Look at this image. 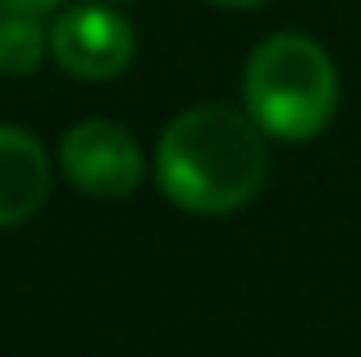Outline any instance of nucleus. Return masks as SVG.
Here are the masks:
<instances>
[{
    "instance_id": "nucleus-6",
    "label": "nucleus",
    "mask_w": 361,
    "mask_h": 357,
    "mask_svg": "<svg viewBox=\"0 0 361 357\" xmlns=\"http://www.w3.org/2000/svg\"><path fill=\"white\" fill-rule=\"evenodd\" d=\"M51 51V32H42L32 14H0V73H32Z\"/></svg>"
},
{
    "instance_id": "nucleus-2",
    "label": "nucleus",
    "mask_w": 361,
    "mask_h": 357,
    "mask_svg": "<svg viewBox=\"0 0 361 357\" xmlns=\"http://www.w3.org/2000/svg\"><path fill=\"white\" fill-rule=\"evenodd\" d=\"M243 97L247 115L261 124V133L283 138V143H307L329 124L338 106L334 60L311 37L279 32L252 51Z\"/></svg>"
},
{
    "instance_id": "nucleus-1",
    "label": "nucleus",
    "mask_w": 361,
    "mask_h": 357,
    "mask_svg": "<svg viewBox=\"0 0 361 357\" xmlns=\"http://www.w3.org/2000/svg\"><path fill=\"white\" fill-rule=\"evenodd\" d=\"M265 138L252 115L229 106H192L160 133L156 178L174 206L224 215L247 206L265 183Z\"/></svg>"
},
{
    "instance_id": "nucleus-5",
    "label": "nucleus",
    "mask_w": 361,
    "mask_h": 357,
    "mask_svg": "<svg viewBox=\"0 0 361 357\" xmlns=\"http://www.w3.org/2000/svg\"><path fill=\"white\" fill-rule=\"evenodd\" d=\"M51 193V161L23 128L0 124V229L42 211Z\"/></svg>"
},
{
    "instance_id": "nucleus-4",
    "label": "nucleus",
    "mask_w": 361,
    "mask_h": 357,
    "mask_svg": "<svg viewBox=\"0 0 361 357\" xmlns=\"http://www.w3.org/2000/svg\"><path fill=\"white\" fill-rule=\"evenodd\" d=\"M51 55L64 73L87 83L119 78L133 60V28L110 5H78L51 28Z\"/></svg>"
},
{
    "instance_id": "nucleus-7",
    "label": "nucleus",
    "mask_w": 361,
    "mask_h": 357,
    "mask_svg": "<svg viewBox=\"0 0 361 357\" xmlns=\"http://www.w3.org/2000/svg\"><path fill=\"white\" fill-rule=\"evenodd\" d=\"M51 9H60V0H0V14H51Z\"/></svg>"
},
{
    "instance_id": "nucleus-9",
    "label": "nucleus",
    "mask_w": 361,
    "mask_h": 357,
    "mask_svg": "<svg viewBox=\"0 0 361 357\" xmlns=\"http://www.w3.org/2000/svg\"><path fill=\"white\" fill-rule=\"evenodd\" d=\"M97 5H106V0H97Z\"/></svg>"
},
{
    "instance_id": "nucleus-8",
    "label": "nucleus",
    "mask_w": 361,
    "mask_h": 357,
    "mask_svg": "<svg viewBox=\"0 0 361 357\" xmlns=\"http://www.w3.org/2000/svg\"><path fill=\"white\" fill-rule=\"evenodd\" d=\"M211 5H261V0H211Z\"/></svg>"
},
{
    "instance_id": "nucleus-3",
    "label": "nucleus",
    "mask_w": 361,
    "mask_h": 357,
    "mask_svg": "<svg viewBox=\"0 0 361 357\" xmlns=\"http://www.w3.org/2000/svg\"><path fill=\"white\" fill-rule=\"evenodd\" d=\"M60 165L78 193L101 197V202H119V197L137 193L142 183V147L133 143L128 128L110 124V119H82L64 133L60 143Z\"/></svg>"
}]
</instances>
